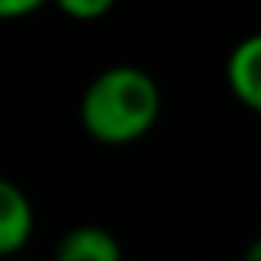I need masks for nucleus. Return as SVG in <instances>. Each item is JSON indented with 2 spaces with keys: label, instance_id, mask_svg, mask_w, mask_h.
<instances>
[{
  "label": "nucleus",
  "instance_id": "obj_5",
  "mask_svg": "<svg viewBox=\"0 0 261 261\" xmlns=\"http://www.w3.org/2000/svg\"><path fill=\"white\" fill-rule=\"evenodd\" d=\"M60 7V13H66L70 20H99L116 7V0H53Z\"/></svg>",
  "mask_w": 261,
  "mask_h": 261
},
{
  "label": "nucleus",
  "instance_id": "obj_1",
  "mask_svg": "<svg viewBox=\"0 0 261 261\" xmlns=\"http://www.w3.org/2000/svg\"><path fill=\"white\" fill-rule=\"evenodd\" d=\"M162 113V89L142 66L116 63L99 70L80 99V122L102 146H129L149 136Z\"/></svg>",
  "mask_w": 261,
  "mask_h": 261
},
{
  "label": "nucleus",
  "instance_id": "obj_6",
  "mask_svg": "<svg viewBox=\"0 0 261 261\" xmlns=\"http://www.w3.org/2000/svg\"><path fill=\"white\" fill-rule=\"evenodd\" d=\"M46 4L50 0H0V20H23Z\"/></svg>",
  "mask_w": 261,
  "mask_h": 261
},
{
  "label": "nucleus",
  "instance_id": "obj_7",
  "mask_svg": "<svg viewBox=\"0 0 261 261\" xmlns=\"http://www.w3.org/2000/svg\"><path fill=\"white\" fill-rule=\"evenodd\" d=\"M245 261H261V245H258V242H251V248H248V255H245Z\"/></svg>",
  "mask_w": 261,
  "mask_h": 261
},
{
  "label": "nucleus",
  "instance_id": "obj_2",
  "mask_svg": "<svg viewBox=\"0 0 261 261\" xmlns=\"http://www.w3.org/2000/svg\"><path fill=\"white\" fill-rule=\"evenodd\" d=\"M33 202L17 182L0 175V258L23 251L33 238Z\"/></svg>",
  "mask_w": 261,
  "mask_h": 261
},
{
  "label": "nucleus",
  "instance_id": "obj_4",
  "mask_svg": "<svg viewBox=\"0 0 261 261\" xmlns=\"http://www.w3.org/2000/svg\"><path fill=\"white\" fill-rule=\"evenodd\" d=\"M53 261H122V248L102 225H76L57 242Z\"/></svg>",
  "mask_w": 261,
  "mask_h": 261
},
{
  "label": "nucleus",
  "instance_id": "obj_3",
  "mask_svg": "<svg viewBox=\"0 0 261 261\" xmlns=\"http://www.w3.org/2000/svg\"><path fill=\"white\" fill-rule=\"evenodd\" d=\"M225 83L245 109H261V37H245L231 46L225 63Z\"/></svg>",
  "mask_w": 261,
  "mask_h": 261
}]
</instances>
